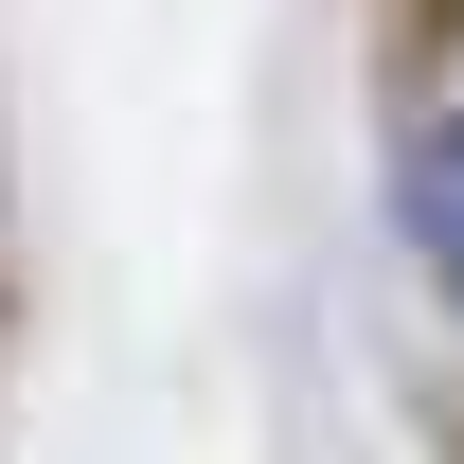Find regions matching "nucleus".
I'll use <instances>...</instances> for the list:
<instances>
[{"mask_svg":"<svg viewBox=\"0 0 464 464\" xmlns=\"http://www.w3.org/2000/svg\"><path fill=\"white\" fill-rule=\"evenodd\" d=\"M393 215H411V268L464 304V108L411 125V161H393Z\"/></svg>","mask_w":464,"mask_h":464,"instance_id":"1","label":"nucleus"}]
</instances>
